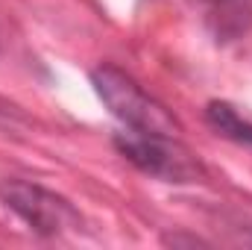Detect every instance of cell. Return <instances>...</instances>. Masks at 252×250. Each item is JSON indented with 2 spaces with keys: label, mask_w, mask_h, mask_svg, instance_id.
Returning a JSON list of instances; mask_svg holds the SVG:
<instances>
[{
  "label": "cell",
  "mask_w": 252,
  "mask_h": 250,
  "mask_svg": "<svg viewBox=\"0 0 252 250\" xmlns=\"http://www.w3.org/2000/svg\"><path fill=\"white\" fill-rule=\"evenodd\" d=\"M91 83L100 94V100L109 106V112L132 132H158V135H176L179 124L173 115L156 103L129 74L112 65H100L91 74Z\"/></svg>",
  "instance_id": "cell-1"
},
{
  "label": "cell",
  "mask_w": 252,
  "mask_h": 250,
  "mask_svg": "<svg viewBox=\"0 0 252 250\" xmlns=\"http://www.w3.org/2000/svg\"><path fill=\"white\" fill-rule=\"evenodd\" d=\"M115 147L138 171H144L156 180H164V183H193L202 174L199 162L190 156L185 144L176 141V135L124 129L115 135Z\"/></svg>",
  "instance_id": "cell-2"
},
{
  "label": "cell",
  "mask_w": 252,
  "mask_h": 250,
  "mask_svg": "<svg viewBox=\"0 0 252 250\" xmlns=\"http://www.w3.org/2000/svg\"><path fill=\"white\" fill-rule=\"evenodd\" d=\"M0 200L38 236H59L82 224L79 212L62 194L30 180H18V177L0 180Z\"/></svg>",
  "instance_id": "cell-3"
},
{
  "label": "cell",
  "mask_w": 252,
  "mask_h": 250,
  "mask_svg": "<svg viewBox=\"0 0 252 250\" xmlns=\"http://www.w3.org/2000/svg\"><path fill=\"white\" fill-rule=\"evenodd\" d=\"M202 27L214 42L229 44L252 30V0H193Z\"/></svg>",
  "instance_id": "cell-4"
},
{
  "label": "cell",
  "mask_w": 252,
  "mask_h": 250,
  "mask_svg": "<svg viewBox=\"0 0 252 250\" xmlns=\"http://www.w3.org/2000/svg\"><path fill=\"white\" fill-rule=\"evenodd\" d=\"M205 121L211 124V129H217L220 135H226V138H232L238 144H250L252 147V121H247L232 103H223V100L208 103Z\"/></svg>",
  "instance_id": "cell-5"
}]
</instances>
